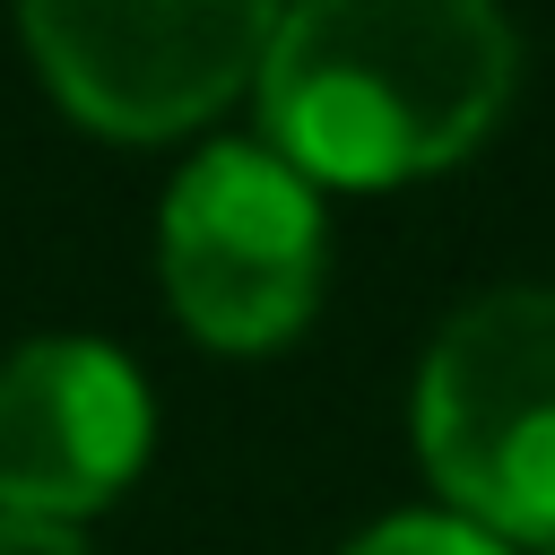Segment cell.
I'll list each match as a JSON object with an SVG mask.
<instances>
[{"label": "cell", "mask_w": 555, "mask_h": 555, "mask_svg": "<svg viewBox=\"0 0 555 555\" xmlns=\"http://www.w3.org/2000/svg\"><path fill=\"white\" fill-rule=\"evenodd\" d=\"M512 61V26L477 0H312L278 17L251 87L295 173L399 182L494 130Z\"/></svg>", "instance_id": "6da1fadb"}, {"label": "cell", "mask_w": 555, "mask_h": 555, "mask_svg": "<svg viewBox=\"0 0 555 555\" xmlns=\"http://www.w3.org/2000/svg\"><path fill=\"white\" fill-rule=\"evenodd\" d=\"M416 451L468 529L555 538V286H494L416 373Z\"/></svg>", "instance_id": "7a4b0ae2"}, {"label": "cell", "mask_w": 555, "mask_h": 555, "mask_svg": "<svg viewBox=\"0 0 555 555\" xmlns=\"http://www.w3.org/2000/svg\"><path fill=\"white\" fill-rule=\"evenodd\" d=\"M165 295L208 347H278L321 295V208L278 147L225 139L165 191Z\"/></svg>", "instance_id": "3957f363"}, {"label": "cell", "mask_w": 555, "mask_h": 555, "mask_svg": "<svg viewBox=\"0 0 555 555\" xmlns=\"http://www.w3.org/2000/svg\"><path fill=\"white\" fill-rule=\"evenodd\" d=\"M269 35H278V9H251V0H43L26 9V43L52 95L113 139H165L199 121L243 78H260Z\"/></svg>", "instance_id": "277c9868"}, {"label": "cell", "mask_w": 555, "mask_h": 555, "mask_svg": "<svg viewBox=\"0 0 555 555\" xmlns=\"http://www.w3.org/2000/svg\"><path fill=\"white\" fill-rule=\"evenodd\" d=\"M147 451V382L104 338H26L0 364V512L78 520Z\"/></svg>", "instance_id": "5b68a950"}, {"label": "cell", "mask_w": 555, "mask_h": 555, "mask_svg": "<svg viewBox=\"0 0 555 555\" xmlns=\"http://www.w3.org/2000/svg\"><path fill=\"white\" fill-rule=\"evenodd\" d=\"M347 555H503L486 529H468V520H434V512H408V520H382V529H364Z\"/></svg>", "instance_id": "8992f818"}, {"label": "cell", "mask_w": 555, "mask_h": 555, "mask_svg": "<svg viewBox=\"0 0 555 555\" xmlns=\"http://www.w3.org/2000/svg\"><path fill=\"white\" fill-rule=\"evenodd\" d=\"M0 555H87L69 520H43V512H0Z\"/></svg>", "instance_id": "52a82bcc"}, {"label": "cell", "mask_w": 555, "mask_h": 555, "mask_svg": "<svg viewBox=\"0 0 555 555\" xmlns=\"http://www.w3.org/2000/svg\"><path fill=\"white\" fill-rule=\"evenodd\" d=\"M546 555H555V546H546Z\"/></svg>", "instance_id": "ba28073f"}]
</instances>
